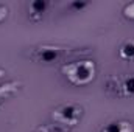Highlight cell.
Returning a JSON list of instances; mask_svg holds the SVG:
<instances>
[{"label": "cell", "mask_w": 134, "mask_h": 132, "mask_svg": "<svg viewBox=\"0 0 134 132\" xmlns=\"http://www.w3.org/2000/svg\"><path fill=\"white\" fill-rule=\"evenodd\" d=\"M87 53L86 48H78V47H67V45H53V44H44L33 47L28 53V58L34 62L41 64H52V62H59L66 61L67 58H73L78 55Z\"/></svg>", "instance_id": "obj_1"}, {"label": "cell", "mask_w": 134, "mask_h": 132, "mask_svg": "<svg viewBox=\"0 0 134 132\" xmlns=\"http://www.w3.org/2000/svg\"><path fill=\"white\" fill-rule=\"evenodd\" d=\"M59 70L72 86L84 87V86H89L97 78L98 68L92 59H76V61L64 62Z\"/></svg>", "instance_id": "obj_2"}, {"label": "cell", "mask_w": 134, "mask_h": 132, "mask_svg": "<svg viewBox=\"0 0 134 132\" xmlns=\"http://www.w3.org/2000/svg\"><path fill=\"white\" fill-rule=\"evenodd\" d=\"M52 121L67 126L70 129H73L75 126H78L84 117V107L78 103H66V104H59L58 107H55L50 113Z\"/></svg>", "instance_id": "obj_3"}, {"label": "cell", "mask_w": 134, "mask_h": 132, "mask_svg": "<svg viewBox=\"0 0 134 132\" xmlns=\"http://www.w3.org/2000/svg\"><path fill=\"white\" fill-rule=\"evenodd\" d=\"M106 90L119 98H134V75L109 76L106 81Z\"/></svg>", "instance_id": "obj_4"}, {"label": "cell", "mask_w": 134, "mask_h": 132, "mask_svg": "<svg viewBox=\"0 0 134 132\" xmlns=\"http://www.w3.org/2000/svg\"><path fill=\"white\" fill-rule=\"evenodd\" d=\"M50 2L48 0H31L28 3V17L31 22H41L44 14L48 11L50 8Z\"/></svg>", "instance_id": "obj_5"}, {"label": "cell", "mask_w": 134, "mask_h": 132, "mask_svg": "<svg viewBox=\"0 0 134 132\" xmlns=\"http://www.w3.org/2000/svg\"><path fill=\"white\" fill-rule=\"evenodd\" d=\"M22 87L24 84L20 81H8V82L0 84V106L9 101L11 98H14L22 90Z\"/></svg>", "instance_id": "obj_6"}, {"label": "cell", "mask_w": 134, "mask_h": 132, "mask_svg": "<svg viewBox=\"0 0 134 132\" xmlns=\"http://www.w3.org/2000/svg\"><path fill=\"white\" fill-rule=\"evenodd\" d=\"M100 132H134V124L128 120H117L104 124Z\"/></svg>", "instance_id": "obj_7"}, {"label": "cell", "mask_w": 134, "mask_h": 132, "mask_svg": "<svg viewBox=\"0 0 134 132\" xmlns=\"http://www.w3.org/2000/svg\"><path fill=\"white\" fill-rule=\"evenodd\" d=\"M119 58L122 61H134V39L125 40L119 48Z\"/></svg>", "instance_id": "obj_8"}, {"label": "cell", "mask_w": 134, "mask_h": 132, "mask_svg": "<svg viewBox=\"0 0 134 132\" xmlns=\"http://www.w3.org/2000/svg\"><path fill=\"white\" fill-rule=\"evenodd\" d=\"M34 132H72L70 128L63 126V124H58V123H47V124H42L39 126Z\"/></svg>", "instance_id": "obj_9"}, {"label": "cell", "mask_w": 134, "mask_h": 132, "mask_svg": "<svg viewBox=\"0 0 134 132\" xmlns=\"http://www.w3.org/2000/svg\"><path fill=\"white\" fill-rule=\"evenodd\" d=\"M91 3L89 2H86V0H72L67 6L72 9V11H76V13H81L83 9H86L87 6H89Z\"/></svg>", "instance_id": "obj_10"}, {"label": "cell", "mask_w": 134, "mask_h": 132, "mask_svg": "<svg viewBox=\"0 0 134 132\" xmlns=\"http://www.w3.org/2000/svg\"><path fill=\"white\" fill-rule=\"evenodd\" d=\"M122 14H123L125 19H128V20H134V2H130V3H126V5L123 6Z\"/></svg>", "instance_id": "obj_11"}, {"label": "cell", "mask_w": 134, "mask_h": 132, "mask_svg": "<svg viewBox=\"0 0 134 132\" xmlns=\"http://www.w3.org/2000/svg\"><path fill=\"white\" fill-rule=\"evenodd\" d=\"M8 16H9V8H8V5L0 3V22H3L5 19H8Z\"/></svg>", "instance_id": "obj_12"}, {"label": "cell", "mask_w": 134, "mask_h": 132, "mask_svg": "<svg viewBox=\"0 0 134 132\" xmlns=\"http://www.w3.org/2000/svg\"><path fill=\"white\" fill-rule=\"evenodd\" d=\"M5 75H6V70H5V68H2V67H0V78H3V76H5Z\"/></svg>", "instance_id": "obj_13"}]
</instances>
